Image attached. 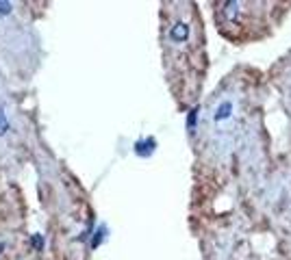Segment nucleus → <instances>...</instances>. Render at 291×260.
<instances>
[{"mask_svg":"<svg viewBox=\"0 0 291 260\" xmlns=\"http://www.w3.org/2000/svg\"><path fill=\"white\" fill-rule=\"evenodd\" d=\"M189 32H191V26L187 24V22L178 20V22H174V24L169 26L167 39L172 41V43H185V41L189 39Z\"/></svg>","mask_w":291,"mask_h":260,"instance_id":"obj_1","label":"nucleus"},{"mask_svg":"<svg viewBox=\"0 0 291 260\" xmlns=\"http://www.w3.org/2000/svg\"><path fill=\"white\" fill-rule=\"evenodd\" d=\"M230 115H233V100H222L219 106L215 108V113H213V119L219 124V122H226Z\"/></svg>","mask_w":291,"mask_h":260,"instance_id":"obj_2","label":"nucleus"},{"mask_svg":"<svg viewBox=\"0 0 291 260\" xmlns=\"http://www.w3.org/2000/svg\"><path fill=\"white\" fill-rule=\"evenodd\" d=\"M196 122H198V108H191V111H189V117H187V128H189L191 134L196 132Z\"/></svg>","mask_w":291,"mask_h":260,"instance_id":"obj_3","label":"nucleus"}]
</instances>
